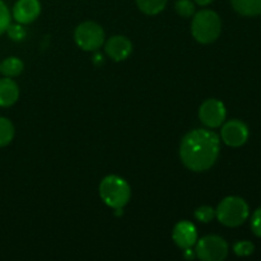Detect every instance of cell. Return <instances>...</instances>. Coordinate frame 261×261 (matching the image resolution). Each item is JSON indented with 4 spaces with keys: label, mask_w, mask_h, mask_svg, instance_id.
Wrapping results in <instances>:
<instances>
[{
    "label": "cell",
    "mask_w": 261,
    "mask_h": 261,
    "mask_svg": "<svg viewBox=\"0 0 261 261\" xmlns=\"http://www.w3.org/2000/svg\"><path fill=\"white\" fill-rule=\"evenodd\" d=\"M249 127L241 120H229L222 126L221 137L222 140L228 147L239 148L242 147L249 140Z\"/></svg>",
    "instance_id": "ba28073f"
},
{
    "label": "cell",
    "mask_w": 261,
    "mask_h": 261,
    "mask_svg": "<svg viewBox=\"0 0 261 261\" xmlns=\"http://www.w3.org/2000/svg\"><path fill=\"white\" fill-rule=\"evenodd\" d=\"M251 229L252 233L261 239V206L254 212L251 217Z\"/></svg>",
    "instance_id": "7402d4cb"
},
{
    "label": "cell",
    "mask_w": 261,
    "mask_h": 261,
    "mask_svg": "<svg viewBox=\"0 0 261 261\" xmlns=\"http://www.w3.org/2000/svg\"><path fill=\"white\" fill-rule=\"evenodd\" d=\"M227 116L226 106L223 102L216 98H209L201 103L199 109V119L209 129L222 126Z\"/></svg>",
    "instance_id": "52a82bcc"
},
{
    "label": "cell",
    "mask_w": 261,
    "mask_h": 261,
    "mask_svg": "<svg viewBox=\"0 0 261 261\" xmlns=\"http://www.w3.org/2000/svg\"><path fill=\"white\" fill-rule=\"evenodd\" d=\"M24 69V64L20 59L14 58V56H10L7 58L2 64H0V73L4 74L8 78H14L18 76Z\"/></svg>",
    "instance_id": "5bb4252c"
},
{
    "label": "cell",
    "mask_w": 261,
    "mask_h": 261,
    "mask_svg": "<svg viewBox=\"0 0 261 261\" xmlns=\"http://www.w3.org/2000/svg\"><path fill=\"white\" fill-rule=\"evenodd\" d=\"M195 254L203 261H222L228 255V244L216 234L205 236L196 241Z\"/></svg>",
    "instance_id": "8992f818"
},
{
    "label": "cell",
    "mask_w": 261,
    "mask_h": 261,
    "mask_svg": "<svg viewBox=\"0 0 261 261\" xmlns=\"http://www.w3.org/2000/svg\"><path fill=\"white\" fill-rule=\"evenodd\" d=\"M41 4L38 0H18L13 8V18L20 24H28L38 18Z\"/></svg>",
    "instance_id": "9c48e42d"
},
{
    "label": "cell",
    "mask_w": 261,
    "mask_h": 261,
    "mask_svg": "<svg viewBox=\"0 0 261 261\" xmlns=\"http://www.w3.org/2000/svg\"><path fill=\"white\" fill-rule=\"evenodd\" d=\"M172 239L180 249L185 250L193 247L198 241V232L195 226L189 221H181L175 226Z\"/></svg>",
    "instance_id": "30bf717a"
},
{
    "label": "cell",
    "mask_w": 261,
    "mask_h": 261,
    "mask_svg": "<svg viewBox=\"0 0 261 261\" xmlns=\"http://www.w3.org/2000/svg\"><path fill=\"white\" fill-rule=\"evenodd\" d=\"M221 152V139L209 129H195L184 137L180 157L185 167L194 172H204L217 162Z\"/></svg>",
    "instance_id": "6da1fadb"
},
{
    "label": "cell",
    "mask_w": 261,
    "mask_h": 261,
    "mask_svg": "<svg viewBox=\"0 0 261 261\" xmlns=\"http://www.w3.org/2000/svg\"><path fill=\"white\" fill-rule=\"evenodd\" d=\"M175 9L181 17L190 18L195 13V5L191 0H177L175 4Z\"/></svg>",
    "instance_id": "e0dca14e"
},
{
    "label": "cell",
    "mask_w": 261,
    "mask_h": 261,
    "mask_svg": "<svg viewBox=\"0 0 261 261\" xmlns=\"http://www.w3.org/2000/svg\"><path fill=\"white\" fill-rule=\"evenodd\" d=\"M8 36L12 38L13 41H22L24 40L25 35H27V31L23 27L22 24H9V27L7 28Z\"/></svg>",
    "instance_id": "ffe728a7"
},
{
    "label": "cell",
    "mask_w": 261,
    "mask_h": 261,
    "mask_svg": "<svg viewBox=\"0 0 261 261\" xmlns=\"http://www.w3.org/2000/svg\"><path fill=\"white\" fill-rule=\"evenodd\" d=\"M10 12L8 9V7L5 5L4 2L0 0V35L4 33L7 31V28L10 24Z\"/></svg>",
    "instance_id": "44dd1931"
},
{
    "label": "cell",
    "mask_w": 261,
    "mask_h": 261,
    "mask_svg": "<svg viewBox=\"0 0 261 261\" xmlns=\"http://www.w3.org/2000/svg\"><path fill=\"white\" fill-rule=\"evenodd\" d=\"M105 51L115 61H122L130 56L133 51V43L125 36H112L105 43Z\"/></svg>",
    "instance_id": "8fae6325"
},
{
    "label": "cell",
    "mask_w": 261,
    "mask_h": 261,
    "mask_svg": "<svg viewBox=\"0 0 261 261\" xmlns=\"http://www.w3.org/2000/svg\"><path fill=\"white\" fill-rule=\"evenodd\" d=\"M14 138V126L5 117L0 116V148L9 144Z\"/></svg>",
    "instance_id": "2e32d148"
},
{
    "label": "cell",
    "mask_w": 261,
    "mask_h": 261,
    "mask_svg": "<svg viewBox=\"0 0 261 261\" xmlns=\"http://www.w3.org/2000/svg\"><path fill=\"white\" fill-rule=\"evenodd\" d=\"M195 256H196L195 251H193V250H191V247H189V249H185V251H184V257H185V259L191 260V259H194Z\"/></svg>",
    "instance_id": "603a6c76"
},
{
    "label": "cell",
    "mask_w": 261,
    "mask_h": 261,
    "mask_svg": "<svg viewBox=\"0 0 261 261\" xmlns=\"http://www.w3.org/2000/svg\"><path fill=\"white\" fill-rule=\"evenodd\" d=\"M249 214V204L240 196H227L216 209L217 219L226 227L241 226L247 221Z\"/></svg>",
    "instance_id": "277c9868"
},
{
    "label": "cell",
    "mask_w": 261,
    "mask_h": 261,
    "mask_svg": "<svg viewBox=\"0 0 261 261\" xmlns=\"http://www.w3.org/2000/svg\"><path fill=\"white\" fill-rule=\"evenodd\" d=\"M194 2H195L196 4L201 5V7H205V5L211 4V3L213 2V0H194Z\"/></svg>",
    "instance_id": "d4e9b609"
},
{
    "label": "cell",
    "mask_w": 261,
    "mask_h": 261,
    "mask_svg": "<svg viewBox=\"0 0 261 261\" xmlns=\"http://www.w3.org/2000/svg\"><path fill=\"white\" fill-rule=\"evenodd\" d=\"M167 2L168 0H137V4L144 14L155 15L165 9Z\"/></svg>",
    "instance_id": "9a60e30c"
},
{
    "label": "cell",
    "mask_w": 261,
    "mask_h": 261,
    "mask_svg": "<svg viewBox=\"0 0 261 261\" xmlns=\"http://www.w3.org/2000/svg\"><path fill=\"white\" fill-rule=\"evenodd\" d=\"M75 43L84 51H96L105 43V31L96 22H83L74 32Z\"/></svg>",
    "instance_id": "5b68a950"
},
{
    "label": "cell",
    "mask_w": 261,
    "mask_h": 261,
    "mask_svg": "<svg viewBox=\"0 0 261 261\" xmlns=\"http://www.w3.org/2000/svg\"><path fill=\"white\" fill-rule=\"evenodd\" d=\"M99 196L110 208L122 209L129 203L132 190L124 178L116 175H110L99 184Z\"/></svg>",
    "instance_id": "7a4b0ae2"
},
{
    "label": "cell",
    "mask_w": 261,
    "mask_h": 261,
    "mask_svg": "<svg viewBox=\"0 0 261 261\" xmlns=\"http://www.w3.org/2000/svg\"><path fill=\"white\" fill-rule=\"evenodd\" d=\"M222 22L219 15L213 10H200L196 13L191 23V33L198 42L212 43L219 37Z\"/></svg>",
    "instance_id": "3957f363"
},
{
    "label": "cell",
    "mask_w": 261,
    "mask_h": 261,
    "mask_svg": "<svg viewBox=\"0 0 261 261\" xmlns=\"http://www.w3.org/2000/svg\"><path fill=\"white\" fill-rule=\"evenodd\" d=\"M233 251L237 256H250L254 254L255 245L250 241H239L233 245Z\"/></svg>",
    "instance_id": "ac0fdd59"
},
{
    "label": "cell",
    "mask_w": 261,
    "mask_h": 261,
    "mask_svg": "<svg viewBox=\"0 0 261 261\" xmlns=\"http://www.w3.org/2000/svg\"><path fill=\"white\" fill-rule=\"evenodd\" d=\"M194 214H195V218L198 221L203 222V223H209L216 217V209H213L209 205H203L196 209Z\"/></svg>",
    "instance_id": "d6986e66"
},
{
    "label": "cell",
    "mask_w": 261,
    "mask_h": 261,
    "mask_svg": "<svg viewBox=\"0 0 261 261\" xmlns=\"http://www.w3.org/2000/svg\"><path fill=\"white\" fill-rule=\"evenodd\" d=\"M93 63L96 64V65H102V64H103V56H102L101 54H96V55L93 56Z\"/></svg>",
    "instance_id": "cb8c5ba5"
},
{
    "label": "cell",
    "mask_w": 261,
    "mask_h": 261,
    "mask_svg": "<svg viewBox=\"0 0 261 261\" xmlns=\"http://www.w3.org/2000/svg\"><path fill=\"white\" fill-rule=\"evenodd\" d=\"M232 7L244 17H257L261 14V0H231Z\"/></svg>",
    "instance_id": "4fadbf2b"
},
{
    "label": "cell",
    "mask_w": 261,
    "mask_h": 261,
    "mask_svg": "<svg viewBox=\"0 0 261 261\" xmlns=\"http://www.w3.org/2000/svg\"><path fill=\"white\" fill-rule=\"evenodd\" d=\"M19 98L18 84L12 78L0 79V107H10Z\"/></svg>",
    "instance_id": "7c38bea8"
}]
</instances>
